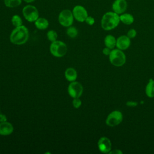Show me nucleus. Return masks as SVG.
<instances>
[{
	"label": "nucleus",
	"instance_id": "nucleus-1",
	"mask_svg": "<svg viewBox=\"0 0 154 154\" xmlns=\"http://www.w3.org/2000/svg\"><path fill=\"white\" fill-rule=\"evenodd\" d=\"M29 37V32L28 28L24 25L15 27L10 35V42L17 45H20L25 43Z\"/></svg>",
	"mask_w": 154,
	"mask_h": 154
},
{
	"label": "nucleus",
	"instance_id": "nucleus-2",
	"mask_svg": "<svg viewBox=\"0 0 154 154\" xmlns=\"http://www.w3.org/2000/svg\"><path fill=\"white\" fill-rule=\"evenodd\" d=\"M120 22L119 14L114 11L105 13L101 19V26L106 31H109L116 28Z\"/></svg>",
	"mask_w": 154,
	"mask_h": 154
},
{
	"label": "nucleus",
	"instance_id": "nucleus-3",
	"mask_svg": "<svg viewBox=\"0 0 154 154\" xmlns=\"http://www.w3.org/2000/svg\"><path fill=\"white\" fill-rule=\"evenodd\" d=\"M110 63L117 67H120L124 65L126 62V55L123 51L119 49H113L109 55Z\"/></svg>",
	"mask_w": 154,
	"mask_h": 154
},
{
	"label": "nucleus",
	"instance_id": "nucleus-4",
	"mask_svg": "<svg viewBox=\"0 0 154 154\" xmlns=\"http://www.w3.org/2000/svg\"><path fill=\"white\" fill-rule=\"evenodd\" d=\"M67 51V45L63 42L55 40L50 45V52L56 57H62L66 55Z\"/></svg>",
	"mask_w": 154,
	"mask_h": 154
},
{
	"label": "nucleus",
	"instance_id": "nucleus-5",
	"mask_svg": "<svg viewBox=\"0 0 154 154\" xmlns=\"http://www.w3.org/2000/svg\"><path fill=\"white\" fill-rule=\"evenodd\" d=\"M22 14L25 19L29 22H35L39 17L37 8L32 5H26L22 9Z\"/></svg>",
	"mask_w": 154,
	"mask_h": 154
},
{
	"label": "nucleus",
	"instance_id": "nucleus-6",
	"mask_svg": "<svg viewBox=\"0 0 154 154\" xmlns=\"http://www.w3.org/2000/svg\"><path fill=\"white\" fill-rule=\"evenodd\" d=\"M58 22L63 26L69 27L70 26L74 20V17L70 10L65 9L62 10L58 15Z\"/></svg>",
	"mask_w": 154,
	"mask_h": 154
},
{
	"label": "nucleus",
	"instance_id": "nucleus-7",
	"mask_svg": "<svg viewBox=\"0 0 154 154\" xmlns=\"http://www.w3.org/2000/svg\"><path fill=\"white\" fill-rule=\"evenodd\" d=\"M123 120V114L119 111H113L109 113L106 119V124L108 126L114 127L119 125Z\"/></svg>",
	"mask_w": 154,
	"mask_h": 154
},
{
	"label": "nucleus",
	"instance_id": "nucleus-8",
	"mask_svg": "<svg viewBox=\"0 0 154 154\" xmlns=\"http://www.w3.org/2000/svg\"><path fill=\"white\" fill-rule=\"evenodd\" d=\"M67 91L69 94L73 98L79 97L83 92L82 85L78 82L75 81L70 83L68 86Z\"/></svg>",
	"mask_w": 154,
	"mask_h": 154
},
{
	"label": "nucleus",
	"instance_id": "nucleus-9",
	"mask_svg": "<svg viewBox=\"0 0 154 154\" xmlns=\"http://www.w3.org/2000/svg\"><path fill=\"white\" fill-rule=\"evenodd\" d=\"M72 13L74 18L80 22H85L86 18L88 17L87 10L83 6L80 5H77L73 7Z\"/></svg>",
	"mask_w": 154,
	"mask_h": 154
},
{
	"label": "nucleus",
	"instance_id": "nucleus-10",
	"mask_svg": "<svg viewBox=\"0 0 154 154\" xmlns=\"http://www.w3.org/2000/svg\"><path fill=\"white\" fill-rule=\"evenodd\" d=\"M99 150L104 153H109L111 150V142L110 140L105 137H101L97 143Z\"/></svg>",
	"mask_w": 154,
	"mask_h": 154
},
{
	"label": "nucleus",
	"instance_id": "nucleus-11",
	"mask_svg": "<svg viewBox=\"0 0 154 154\" xmlns=\"http://www.w3.org/2000/svg\"><path fill=\"white\" fill-rule=\"evenodd\" d=\"M128 7L126 0H115L112 4V9L114 12L121 14L125 12Z\"/></svg>",
	"mask_w": 154,
	"mask_h": 154
},
{
	"label": "nucleus",
	"instance_id": "nucleus-12",
	"mask_svg": "<svg viewBox=\"0 0 154 154\" xmlns=\"http://www.w3.org/2000/svg\"><path fill=\"white\" fill-rule=\"evenodd\" d=\"M130 45L131 40L127 35H121L116 40V46L122 51L127 49Z\"/></svg>",
	"mask_w": 154,
	"mask_h": 154
},
{
	"label": "nucleus",
	"instance_id": "nucleus-13",
	"mask_svg": "<svg viewBox=\"0 0 154 154\" xmlns=\"http://www.w3.org/2000/svg\"><path fill=\"white\" fill-rule=\"evenodd\" d=\"M13 131V125L7 121L0 123V135H8L11 134Z\"/></svg>",
	"mask_w": 154,
	"mask_h": 154
},
{
	"label": "nucleus",
	"instance_id": "nucleus-14",
	"mask_svg": "<svg viewBox=\"0 0 154 154\" xmlns=\"http://www.w3.org/2000/svg\"><path fill=\"white\" fill-rule=\"evenodd\" d=\"M66 79L70 82H72L76 80L77 78V72L76 70L72 67L67 68L64 73Z\"/></svg>",
	"mask_w": 154,
	"mask_h": 154
},
{
	"label": "nucleus",
	"instance_id": "nucleus-15",
	"mask_svg": "<svg viewBox=\"0 0 154 154\" xmlns=\"http://www.w3.org/2000/svg\"><path fill=\"white\" fill-rule=\"evenodd\" d=\"M34 25L37 29L44 30L48 27L49 22L44 17H38L34 22Z\"/></svg>",
	"mask_w": 154,
	"mask_h": 154
},
{
	"label": "nucleus",
	"instance_id": "nucleus-16",
	"mask_svg": "<svg viewBox=\"0 0 154 154\" xmlns=\"http://www.w3.org/2000/svg\"><path fill=\"white\" fill-rule=\"evenodd\" d=\"M120 21L125 25H131L134 21V16L130 13H122L120 15Z\"/></svg>",
	"mask_w": 154,
	"mask_h": 154
},
{
	"label": "nucleus",
	"instance_id": "nucleus-17",
	"mask_svg": "<svg viewBox=\"0 0 154 154\" xmlns=\"http://www.w3.org/2000/svg\"><path fill=\"white\" fill-rule=\"evenodd\" d=\"M104 43L106 47L113 49L116 46V39L112 35H108L105 37Z\"/></svg>",
	"mask_w": 154,
	"mask_h": 154
},
{
	"label": "nucleus",
	"instance_id": "nucleus-18",
	"mask_svg": "<svg viewBox=\"0 0 154 154\" xmlns=\"http://www.w3.org/2000/svg\"><path fill=\"white\" fill-rule=\"evenodd\" d=\"M146 94L149 97H154V80L150 79L146 87Z\"/></svg>",
	"mask_w": 154,
	"mask_h": 154
},
{
	"label": "nucleus",
	"instance_id": "nucleus-19",
	"mask_svg": "<svg viewBox=\"0 0 154 154\" xmlns=\"http://www.w3.org/2000/svg\"><path fill=\"white\" fill-rule=\"evenodd\" d=\"M4 4L7 7L14 8L20 5L22 0H4Z\"/></svg>",
	"mask_w": 154,
	"mask_h": 154
},
{
	"label": "nucleus",
	"instance_id": "nucleus-20",
	"mask_svg": "<svg viewBox=\"0 0 154 154\" xmlns=\"http://www.w3.org/2000/svg\"><path fill=\"white\" fill-rule=\"evenodd\" d=\"M11 23L15 27L19 26L22 25V18L17 14H14L11 17Z\"/></svg>",
	"mask_w": 154,
	"mask_h": 154
},
{
	"label": "nucleus",
	"instance_id": "nucleus-21",
	"mask_svg": "<svg viewBox=\"0 0 154 154\" xmlns=\"http://www.w3.org/2000/svg\"><path fill=\"white\" fill-rule=\"evenodd\" d=\"M66 33L69 37L71 38H75L77 36L78 34V31L75 27L70 26H69L68 28L67 29Z\"/></svg>",
	"mask_w": 154,
	"mask_h": 154
},
{
	"label": "nucleus",
	"instance_id": "nucleus-22",
	"mask_svg": "<svg viewBox=\"0 0 154 154\" xmlns=\"http://www.w3.org/2000/svg\"><path fill=\"white\" fill-rule=\"evenodd\" d=\"M57 37H58L57 33L54 30H49L47 32V37L48 40L52 42L57 40Z\"/></svg>",
	"mask_w": 154,
	"mask_h": 154
},
{
	"label": "nucleus",
	"instance_id": "nucleus-23",
	"mask_svg": "<svg viewBox=\"0 0 154 154\" xmlns=\"http://www.w3.org/2000/svg\"><path fill=\"white\" fill-rule=\"evenodd\" d=\"M81 100L79 99V97L78 98H73V100L72 101V104L74 108H78L81 105Z\"/></svg>",
	"mask_w": 154,
	"mask_h": 154
},
{
	"label": "nucleus",
	"instance_id": "nucleus-24",
	"mask_svg": "<svg viewBox=\"0 0 154 154\" xmlns=\"http://www.w3.org/2000/svg\"><path fill=\"white\" fill-rule=\"evenodd\" d=\"M137 35V31L135 29H131L128 31L127 33V36L129 38H134Z\"/></svg>",
	"mask_w": 154,
	"mask_h": 154
},
{
	"label": "nucleus",
	"instance_id": "nucleus-25",
	"mask_svg": "<svg viewBox=\"0 0 154 154\" xmlns=\"http://www.w3.org/2000/svg\"><path fill=\"white\" fill-rule=\"evenodd\" d=\"M85 22L89 25H93L94 23V19L91 16H88L86 18Z\"/></svg>",
	"mask_w": 154,
	"mask_h": 154
},
{
	"label": "nucleus",
	"instance_id": "nucleus-26",
	"mask_svg": "<svg viewBox=\"0 0 154 154\" xmlns=\"http://www.w3.org/2000/svg\"><path fill=\"white\" fill-rule=\"evenodd\" d=\"M137 105H138V103L137 102H134V101H128L126 102V105L128 106L134 107V106H136Z\"/></svg>",
	"mask_w": 154,
	"mask_h": 154
},
{
	"label": "nucleus",
	"instance_id": "nucleus-27",
	"mask_svg": "<svg viewBox=\"0 0 154 154\" xmlns=\"http://www.w3.org/2000/svg\"><path fill=\"white\" fill-rule=\"evenodd\" d=\"M111 49L110 48H108V47H105V48H103V51H102V52H103V54H104V55H109V54H110V52H111Z\"/></svg>",
	"mask_w": 154,
	"mask_h": 154
},
{
	"label": "nucleus",
	"instance_id": "nucleus-28",
	"mask_svg": "<svg viewBox=\"0 0 154 154\" xmlns=\"http://www.w3.org/2000/svg\"><path fill=\"white\" fill-rule=\"evenodd\" d=\"M109 154H122L123 152L119 150V149H116V150H114L112 151H110L109 152Z\"/></svg>",
	"mask_w": 154,
	"mask_h": 154
},
{
	"label": "nucleus",
	"instance_id": "nucleus-29",
	"mask_svg": "<svg viewBox=\"0 0 154 154\" xmlns=\"http://www.w3.org/2000/svg\"><path fill=\"white\" fill-rule=\"evenodd\" d=\"M7 120V117L4 114H0V122H5Z\"/></svg>",
	"mask_w": 154,
	"mask_h": 154
},
{
	"label": "nucleus",
	"instance_id": "nucleus-30",
	"mask_svg": "<svg viewBox=\"0 0 154 154\" xmlns=\"http://www.w3.org/2000/svg\"><path fill=\"white\" fill-rule=\"evenodd\" d=\"M26 3H31V2H34L35 0H23Z\"/></svg>",
	"mask_w": 154,
	"mask_h": 154
}]
</instances>
